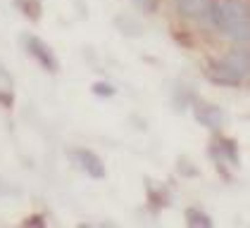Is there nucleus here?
Returning a JSON list of instances; mask_svg holds the SVG:
<instances>
[{
	"label": "nucleus",
	"instance_id": "1",
	"mask_svg": "<svg viewBox=\"0 0 250 228\" xmlns=\"http://www.w3.org/2000/svg\"><path fill=\"white\" fill-rule=\"evenodd\" d=\"M212 19V26H217L219 31H224L231 36L236 43L246 45L250 38V15L248 5L241 0H219V2H210L208 12Z\"/></svg>",
	"mask_w": 250,
	"mask_h": 228
},
{
	"label": "nucleus",
	"instance_id": "2",
	"mask_svg": "<svg viewBox=\"0 0 250 228\" xmlns=\"http://www.w3.org/2000/svg\"><path fill=\"white\" fill-rule=\"evenodd\" d=\"M21 43H24V50L34 57V59L39 62L45 72L55 74V72L60 69L58 55L53 53V48H50L45 40H41V38L34 36V34H21Z\"/></svg>",
	"mask_w": 250,
	"mask_h": 228
},
{
	"label": "nucleus",
	"instance_id": "3",
	"mask_svg": "<svg viewBox=\"0 0 250 228\" xmlns=\"http://www.w3.org/2000/svg\"><path fill=\"white\" fill-rule=\"evenodd\" d=\"M205 76H208L210 83L224 86V88H236V86H241V81H243V76L238 74L236 69H231L224 59H222V62H210V64L205 67Z\"/></svg>",
	"mask_w": 250,
	"mask_h": 228
},
{
	"label": "nucleus",
	"instance_id": "4",
	"mask_svg": "<svg viewBox=\"0 0 250 228\" xmlns=\"http://www.w3.org/2000/svg\"><path fill=\"white\" fill-rule=\"evenodd\" d=\"M74 157H77L79 167L83 169V173H88L91 178H105V164L93 150L79 148V150H74Z\"/></svg>",
	"mask_w": 250,
	"mask_h": 228
},
{
	"label": "nucleus",
	"instance_id": "5",
	"mask_svg": "<svg viewBox=\"0 0 250 228\" xmlns=\"http://www.w3.org/2000/svg\"><path fill=\"white\" fill-rule=\"evenodd\" d=\"M195 119H198V124H203L205 129L217 131V129H222V124H224V112H222L217 105H212V102H198V105H195Z\"/></svg>",
	"mask_w": 250,
	"mask_h": 228
},
{
	"label": "nucleus",
	"instance_id": "6",
	"mask_svg": "<svg viewBox=\"0 0 250 228\" xmlns=\"http://www.w3.org/2000/svg\"><path fill=\"white\" fill-rule=\"evenodd\" d=\"M0 105L7 110L15 105V81H12V74L2 64H0Z\"/></svg>",
	"mask_w": 250,
	"mask_h": 228
},
{
	"label": "nucleus",
	"instance_id": "7",
	"mask_svg": "<svg viewBox=\"0 0 250 228\" xmlns=\"http://www.w3.org/2000/svg\"><path fill=\"white\" fill-rule=\"evenodd\" d=\"M212 0H176V7L186 17H203Z\"/></svg>",
	"mask_w": 250,
	"mask_h": 228
},
{
	"label": "nucleus",
	"instance_id": "8",
	"mask_svg": "<svg viewBox=\"0 0 250 228\" xmlns=\"http://www.w3.org/2000/svg\"><path fill=\"white\" fill-rule=\"evenodd\" d=\"M224 62L229 64L231 69H236L238 74L243 76H248V69H250V59H248V53L246 50H231L229 55L224 57Z\"/></svg>",
	"mask_w": 250,
	"mask_h": 228
},
{
	"label": "nucleus",
	"instance_id": "9",
	"mask_svg": "<svg viewBox=\"0 0 250 228\" xmlns=\"http://www.w3.org/2000/svg\"><path fill=\"white\" fill-rule=\"evenodd\" d=\"M12 2L21 15L26 19H31V21H39L43 17V2L41 0H12Z\"/></svg>",
	"mask_w": 250,
	"mask_h": 228
},
{
	"label": "nucleus",
	"instance_id": "10",
	"mask_svg": "<svg viewBox=\"0 0 250 228\" xmlns=\"http://www.w3.org/2000/svg\"><path fill=\"white\" fill-rule=\"evenodd\" d=\"M186 224L193 228H210L212 226V219L205 214V211H200V209H186Z\"/></svg>",
	"mask_w": 250,
	"mask_h": 228
},
{
	"label": "nucleus",
	"instance_id": "11",
	"mask_svg": "<svg viewBox=\"0 0 250 228\" xmlns=\"http://www.w3.org/2000/svg\"><path fill=\"white\" fill-rule=\"evenodd\" d=\"M93 93L100 95V97H112V95L117 93V88L110 86L107 81H96V83H93Z\"/></svg>",
	"mask_w": 250,
	"mask_h": 228
},
{
	"label": "nucleus",
	"instance_id": "12",
	"mask_svg": "<svg viewBox=\"0 0 250 228\" xmlns=\"http://www.w3.org/2000/svg\"><path fill=\"white\" fill-rule=\"evenodd\" d=\"M131 2H134L143 15H153L155 10L160 7V0H131Z\"/></svg>",
	"mask_w": 250,
	"mask_h": 228
},
{
	"label": "nucleus",
	"instance_id": "13",
	"mask_svg": "<svg viewBox=\"0 0 250 228\" xmlns=\"http://www.w3.org/2000/svg\"><path fill=\"white\" fill-rule=\"evenodd\" d=\"M219 148H222L224 157H227L229 162H238V157H236V143H233V140H222Z\"/></svg>",
	"mask_w": 250,
	"mask_h": 228
},
{
	"label": "nucleus",
	"instance_id": "14",
	"mask_svg": "<svg viewBox=\"0 0 250 228\" xmlns=\"http://www.w3.org/2000/svg\"><path fill=\"white\" fill-rule=\"evenodd\" d=\"M24 224H36V226H43V221H41V219H36V216H34V219H26Z\"/></svg>",
	"mask_w": 250,
	"mask_h": 228
}]
</instances>
